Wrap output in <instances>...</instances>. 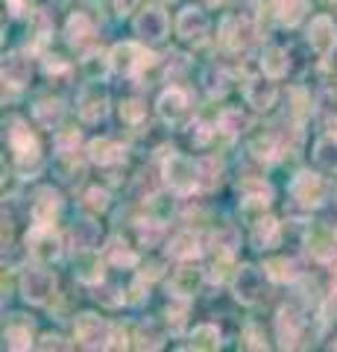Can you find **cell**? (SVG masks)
<instances>
[{
	"mask_svg": "<svg viewBox=\"0 0 337 352\" xmlns=\"http://www.w3.org/2000/svg\"><path fill=\"white\" fill-rule=\"evenodd\" d=\"M108 65H112V71L124 74V76H135L144 71L147 65H153V53L138 41H121L108 53Z\"/></svg>",
	"mask_w": 337,
	"mask_h": 352,
	"instance_id": "6da1fadb",
	"label": "cell"
},
{
	"mask_svg": "<svg viewBox=\"0 0 337 352\" xmlns=\"http://www.w3.org/2000/svg\"><path fill=\"white\" fill-rule=\"evenodd\" d=\"M73 335H77V344L85 346V349H108L112 346V326H108L103 317L97 314H80L77 323H73Z\"/></svg>",
	"mask_w": 337,
	"mask_h": 352,
	"instance_id": "7a4b0ae2",
	"label": "cell"
},
{
	"mask_svg": "<svg viewBox=\"0 0 337 352\" xmlns=\"http://www.w3.org/2000/svg\"><path fill=\"white\" fill-rule=\"evenodd\" d=\"M165 182L176 194L194 191L197 182H200V164H194L191 159L179 156V153H170V156L165 159Z\"/></svg>",
	"mask_w": 337,
	"mask_h": 352,
	"instance_id": "3957f363",
	"label": "cell"
},
{
	"mask_svg": "<svg viewBox=\"0 0 337 352\" xmlns=\"http://www.w3.org/2000/svg\"><path fill=\"white\" fill-rule=\"evenodd\" d=\"M6 135H9V147H12V153H15V159H18L21 168H27V164H36L38 162V141L27 129L24 120H18V118L9 120V132H6Z\"/></svg>",
	"mask_w": 337,
	"mask_h": 352,
	"instance_id": "277c9868",
	"label": "cell"
},
{
	"mask_svg": "<svg viewBox=\"0 0 337 352\" xmlns=\"http://www.w3.org/2000/svg\"><path fill=\"white\" fill-rule=\"evenodd\" d=\"M27 244L38 261H56L62 256V241L53 232V223H36L27 235Z\"/></svg>",
	"mask_w": 337,
	"mask_h": 352,
	"instance_id": "5b68a950",
	"label": "cell"
},
{
	"mask_svg": "<svg viewBox=\"0 0 337 352\" xmlns=\"http://www.w3.org/2000/svg\"><path fill=\"white\" fill-rule=\"evenodd\" d=\"M176 32H179L182 41L202 44L205 38H209V18H205V12L197 6H185L179 12V18H176Z\"/></svg>",
	"mask_w": 337,
	"mask_h": 352,
	"instance_id": "8992f818",
	"label": "cell"
},
{
	"mask_svg": "<svg viewBox=\"0 0 337 352\" xmlns=\"http://www.w3.org/2000/svg\"><path fill=\"white\" fill-rule=\"evenodd\" d=\"M255 38V24L246 15H226L220 24V41L232 50H241Z\"/></svg>",
	"mask_w": 337,
	"mask_h": 352,
	"instance_id": "52a82bcc",
	"label": "cell"
},
{
	"mask_svg": "<svg viewBox=\"0 0 337 352\" xmlns=\"http://www.w3.org/2000/svg\"><path fill=\"white\" fill-rule=\"evenodd\" d=\"M108 112V97L100 85H85L80 97H77V115L85 120V124H97L103 120Z\"/></svg>",
	"mask_w": 337,
	"mask_h": 352,
	"instance_id": "ba28073f",
	"label": "cell"
},
{
	"mask_svg": "<svg viewBox=\"0 0 337 352\" xmlns=\"http://www.w3.org/2000/svg\"><path fill=\"white\" fill-rule=\"evenodd\" d=\"M290 194H293V200H297L299 206L314 208V206H320V203L325 200V182L320 179L317 173L305 170V173H299L297 179H293Z\"/></svg>",
	"mask_w": 337,
	"mask_h": 352,
	"instance_id": "9c48e42d",
	"label": "cell"
},
{
	"mask_svg": "<svg viewBox=\"0 0 337 352\" xmlns=\"http://www.w3.org/2000/svg\"><path fill=\"white\" fill-rule=\"evenodd\" d=\"M159 118L165 120V124H170V126H179L185 118H188V109H191V103H188V94L182 91V88H167L165 94L159 97Z\"/></svg>",
	"mask_w": 337,
	"mask_h": 352,
	"instance_id": "30bf717a",
	"label": "cell"
},
{
	"mask_svg": "<svg viewBox=\"0 0 337 352\" xmlns=\"http://www.w3.org/2000/svg\"><path fill=\"white\" fill-rule=\"evenodd\" d=\"M50 291H53V276L47 270H27L24 276H21V294H24V300L30 305L47 302Z\"/></svg>",
	"mask_w": 337,
	"mask_h": 352,
	"instance_id": "8fae6325",
	"label": "cell"
},
{
	"mask_svg": "<svg viewBox=\"0 0 337 352\" xmlns=\"http://www.w3.org/2000/svg\"><path fill=\"white\" fill-rule=\"evenodd\" d=\"M135 32L144 41H161L167 36V15L161 12L159 6H147L144 12H141L138 18H135Z\"/></svg>",
	"mask_w": 337,
	"mask_h": 352,
	"instance_id": "7c38bea8",
	"label": "cell"
},
{
	"mask_svg": "<svg viewBox=\"0 0 337 352\" xmlns=\"http://www.w3.org/2000/svg\"><path fill=\"white\" fill-rule=\"evenodd\" d=\"M302 326H305V317H302L297 308L285 305L279 311V317H276V338H279V344L285 349L297 346V340L302 338Z\"/></svg>",
	"mask_w": 337,
	"mask_h": 352,
	"instance_id": "4fadbf2b",
	"label": "cell"
},
{
	"mask_svg": "<svg viewBox=\"0 0 337 352\" xmlns=\"http://www.w3.org/2000/svg\"><path fill=\"white\" fill-rule=\"evenodd\" d=\"M308 44L314 50L320 53V56H329V53L337 47V30H334V21L332 18H314L311 27H308Z\"/></svg>",
	"mask_w": 337,
	"mask_h": 352,
	"instance_id": "5bb4252c",
	"label": "cell"
},
{
	"mask_svg": "<svg viewBox=\"0 0 337 352\" xmlns=\"http://www.w3.org/2000/svg\"><path fill=\"white\" fill-rule=\"evenodd\" d=\"M261 291H264V276H261L258 267H241L235 276V296L241 300L244 305H253Z\"/></svg>",
	"mask_w": 337,
	"mask_h": 352,
	"instance_id": "9a60e30c",
	"label": "cell"
},
{
	"mask_svg": "<svg viewBox=\"0 0 337 352\" xmlns=\"http://www.w3.org/2000/svg\"><path fill=\"white\" fill-rule=\"evenodd\" d=\"M244 97H246V103L255 109V112H267V109H273L276 106V85L270 82V80H246L244 85Z\"/></svg>",
	"mask_w": 337,
	"mask_h": 352,
	"instance_id": "2e32d148",
	"label": "cell"
},
{
	"mask_svg": "<svg viewBox=\"0 0 337 352\" xmlns=\"http://www.w3.org/2000/svg\"><path fill=\"white\" fill-rule=\"evenodd\" d=\"M200 285H202V273L197 267H188V264H185V267H179L170 276L167 291L176 296V300H191V296L200 291Z\"/></svg>",
	"mask_w": 337,
	"mask_h": 352,
	"instance_id": "e0dca14e",
	"label": "cell"
},
{
	"mask_svg": "<svg viewBox=\"0 0 337 352\" xmlns=\"http://www.w3.org/2000/svg\"><path fill=\"white\" fill-rule=\"evenodd\" d=\"M65 38H68V44H71L73 50H85L94 41V24H91V18L82 15V12H73L68 18V27H65Z\"/></svg>",
	"mask_w": 337,
	"mask_h": 352,
	"instance_id": "ac0fdd59",
	"label": "cell"
},
{
	"mask_svg": "<svg viewBox=\"0 0 337 352\" xmlns=\"http://www.w3.org/2000/svg\"><path fill=\"white\" fill-rule=\"evenodd\" d=\"M32 76V65L24 53H9L3 59V85L9 88H24Z\"/></svg>",
	"mask_w": 337,
	"mask_h": 352,
	"instance_id": "d6986e66",
	"label": "cell"
},
{
	"mask_svg": "<svg viewBox=\"0 0 337 352\" xmlns=\"http://www.w3.org/2000/svg\"><path fill=\"white\" fill-rule=\"evenodd\" d=\"M62 208V197L53 188H38L36 200H32V220L36 223H53V217L59 214Z\"/></svg>",
	"mask_w": 337,
	"mask_h": 352,
	"instance_id": "ffe728a7",
	"label": "cell"
},
{
	"mask_svg": "<svg viewBox=\"0 0 337 352\" xmlns=\"http://www.w3.org/2000/svg\"><path fill=\"white\" fill-rule=\"evenodd\" d=\"M73 273L77 279L85 282V285H97L103 279V258L97 256L94 250H80L77 261H73Z\"/></svg>",
	"mask_w": 337,
	"mask_h": 352,
	"instance_id": "44dd1931",
	"label": "cell"
},
{
	"mask_svg": "<svg viewBox=\"0 0 337 352\" xmlns=\"http://www.w3.org/2000/svg\"><path fill=\"white\" fill-rule=\"evenodd\" d=\"M237 191L244 197V208H264L270 203V197H273V188L264 179H255V176L244 179L237 185Z\"/></svg>",
	"mask_w": 337,
	"mask_h": 352,
	"instance_id": "7402d4cb",
	"label": "cell"
},
{
	"mask_svg": "<svg viewBox=\"0 0 337 352\" xmlns=\"http://www.w3.org/2000/svg\"><path fill=\"white\" fill-rule=\"evenodd\" d=\"M281 241V229L276 217H261L253 229V247L255 250H273Z\"/></svg>",
	"mask_w": 337,
	"mask_h": 352,
	"instance_id": "603a6c76",
	"label": "cell"
},
{
	"mask_svg": "<svg viewBox=\"0 0 337 352\" xmlns=\"http://www.w3.org/2000/svg\"><path fill=\"white\" fill-rule=\"evenodd\" d=\"M202 241H200V235H194V232H179L176 238L170 241V247H167V252L173 258H182V261H191V258H197L200 252H202Z\"/></svg>",
	"mask_w": 337,
	"mask_h": 352,
	"instance_id": "cb8c5ba5",
	"label": "cell"
},
{
	"mask_svg": "<svg viewBox=\"0 0 337 352\" xmlns=\"http://www.w3.org/2000/svg\"><path fill=\"white\" fill-rule=\"evenodd\" d=\"M273 9L285 27H297L308 12V0H273Z\"/></svg>",
	"mask_w": 337,
	"mask_h": 352,
	"instance_id": "d4e9b609",
	"label": "cell"
},
{
	"mask_svg": "<svg viewBox=\"0 0 337 352\" xmlns=\"http://www.w3.org/2000/svg\"><path fill=\"white\" fill-rule=\"evenodd\" d=\"M89 153H91V162H97V164H117L124 159V147L117 144V141H112V138L91 141Z\"/></svg>",
	"mask_w": 337,
	"mask_h": 352,
	"instance_id": "484cf974",
	"label": "cell"
},
{
	"mask_svg": "<svg viewBox=\"0 0 337 352\" xmlns=\"http://www.w3.org/2000/svg\"><path fill=\"white\" fill-rule=\"evenodd\" d=\"M288 53L281 50V47H267L264 50V56H261V71H264L270 80H279V76H285L288 74Z\"/></svg>",
	"mask_w": 337,
	"mask_h": 352,
	"instance_id": "4316f807",
	"label": "cell"
},
{
	"mask_svg": "<svg viewBox=\"0 0 337 352\" xmlns=\"http://www.w3.org/2000/svg\"><path fill=\"white\" fill-rule=\"evenodd\" d=\"M314 159L323 170L329 173H337V138L334 135H325L317 141V147H314Z\"/></svg>",
	"mask_w": 337,
	"mask_h": 352,
	"instance_id": "83f0119b",
	"label": "cell"
},
{
	"mask_svg": "<svg viewBox=\"0 0 337 352\" xmlns=\"http://www.w3.org/2000/svg\"><path fill=\"white\" fill-rule=\"evenodd\" d=\"M249 153L255 159H264V162H273L279 156V141L273 132H258V135L249 141Z\"/></svg>",
	"mask_w": 337,
	"mask_h": 352,
	"instance_id": "f1b7e54d",
	"label": "cell"
},
{
	"mask_svg": "<svg viewBox=\"0 0 337 352\" xmlns=\"http://www.w3.org/2000/svg\"><path fill=\"white\" fill-rule=\"evenodd\" d=\"M73 241H77L80 250H94L97 241H100V226L94 220H77L73 223Z\"/></svg>",
	"mask_w": 337,
	"mask_h": 352,
	"instance_id": "f546056e",
	"label": "cell"
},
{
	"mask_svg": "<svg viewBox=\"0 0 337 352\" xmlns=\"http://www.w3.org/2000/svg\"><path fill=\"white\" fill-rule=\"evenodd\" d=\"M220 346V332L211 323H202L191 332V349H217Z\"/></svg>",
	"mask_w": 337,
	"mask_h": 352,
	"instance_id": "4dcf8cb0",
	"label": "cell"
},
{
	"mask_svg": "<svg viewBox=\"0 0 337 352\" xmlns=\"http://www.w3.org/2000/svg\"><path fill=\"white\" fill-rule=\"evenodd\" d=\"M264 270H267V276L273 279V282H293L297 279V264H293L290 258H270L264 264Z\"/></svg>",
	"mask_w": 337,
	"mask_h": 352,
	"instance_id": "1f68e13d",
	"label": "cell"
},
{
	"mask_svg": "<svg viewBox=\"0 0 337 352\" xmlns=\"http://www.w3.org/2000/svg\"><path fill=\"white\" fill-rule=\"evenodd\" d=\"M308 252L317 261H329V258H334V238H329L325 232H311V238H308Z\"/></svg>",
	"mask_w": 337,
	"mask_h": 352,
	"instance_id": "d6a6232c",
	"label": "cell"
},
{
	"mask_svg": "<svg viewBox=\"0 0 337 352\" xmlns=\"http://www.w3.org/2000/svg\"><path fill=\"white\" fill-rule=\"evenodd\" d=\"M244 126H246V118L241 115V109H223L220 118H217V129L223 135H237V132H244Z\"/></svg>",
	"mask_w": 337,
	"mask_h": 352,
	"instance_id": "836d02e7",
	"label": "cell"
},
{
	"mask_svg": "<svg viewBox=\"0 0 337 352\" xmlns=\"http://www.w3.org/2000/svg\"><path fill=\"white\" fill-rule=\"evenodd\" d=\"M106 256H108V261H112V264H117V267H135V264H138V256H135V252L129 250L126 244H121L117 238L112 241V244H108Z\"/></svg>",
	"mask_w": 337,
	"mask_h": 352,
	"instance_id": "e575fe53",
	"label": "cell"
},
{
	"mask_svg": "<svg viewBox=\"0 0 337 352\" xmlns=\"http://www.w3.org/2000/svg\"><path fill=\"white\" fill-rule=\"evenodd\" d=\"M32 112H36V118H38V124H41V126H47V129H50V126L62 118V103H59V100H38Z\"/></svg>",
	"mask_w": 337,
	"mask_h": 352,
	"instance_id": "d590c367",
	"label": "cell"
},
{
	"mask_svg": "<svg viewBox=\"0 0 337 352\" xmlns=\"http://www.w3.org/2000/svg\"><path fill=\"white\" fill-rule=\"evenodd\" d=\"M202 80H205V91L211 97H220V94H226V88H229V74L223 68H209Z\"/></svg>",
	"mask_w": 337,
	"mask_h": 352,
	"instance_id": "8d00e7d4",
	"label": "cell"
},
{
	"mask_svg": "<svg viewBox=\"0 0 337 352\" xmlns=\"http://www.w3.org/2000/svg\"><path fill=\"white\" fill-rule=\"evenodd\" d=\"M32 32H36V36H32V47H45V41L53 36V21H50V15L47 12H38L36 18H32Z\"/></svg>",
	"mask_w": 337,
	"mask_h": 352,
	"instance_id": "74e56055",
	"label": "cell"
},
{
	"mask_svg": "<svg viewBox=\"0 0 337 352\" xmlns=\"http://www.w3.org/2000/svg\"><path fill=\"white\" fill-rule=\"evenodd\" d=\"M32 338H30V329L27 326H9L3 332V346L6 349H30Z\"/></svg>",
	"mask_w": 337,
	"mask_h": 352,
	"instance_id": "f35d334b",
	"label": "cell"
},
{
	"mask_svg": "<svg viewBox=\"0 0 337 352\" xmlns=\"http://www.w3.org/2000/svg\"><path fill=\"white\" fill-rule=\"evenodd\" d=\"M144 115H147V109H144V103H141V100H124L121 103V120H124V124L138 126L141 120H144Z\"/></svg>",
	"mask_w": 337,
	"mask_h": 352,
	"instance_id": "ab89813d",
	"label": "cell"
},
{
	"mask_svg": "<svg viewBox=\"0 0 337 352\" xmlns=\"http://www.w3.org/2000/svg\"><path fill=\"white\" fill-rule=\"evenodd\" d=\"M229 267H232V250L217 247V258H214V264H211V279H214V282H223L226 273H229Z\"/></svg>",
	"mask_w": 337,
	"mask_h": 352,
	"instance_id": "60d3db41",
	"label": "cell"
},
{
	"mask_svg": "<svg viewBox=\"0 0 337 352\" xmlns=\"http://www.w3.org/2000/svg\"><path fill=\"white\" fill-rule=\"evenodd\" d=\"M317 112H320V118L325 120V124H332V120H337V97H334L332 91H325V94L320 97Z\"/></svg>",
	"mask_w": 337,
	"mask_h": 352,
	"instance_id": "b9f144b4",
	"label": "cell"
},
{
	"mask_svg": "<svg viewBox=\"0 0 337 352\" xmlns=\"http://www.w3.org/2000/svg\"><path fill=\"white\" fill-rule=\"evenodd\" d=\"M138 346H141V349H156V346H161V335L156 332L153 326H141V332H138Z\"/></svg>",
	"mask_w": 337,
	"mask_h": 352,
	"instance_id": "7bdbcfd3",
	"label": "cell"
},
{
	"mask_svg": "<svg viewBox=\"0 0 337 352\" xmlns=\"http://www.w3.org/2000/svg\"><path fill=\"white\" fill-rule=\"evenodd\" d=\"M244 338H246V346L249 349H264L267 346V340H264V335H258V326L255 323L246 326V335Z\"/></svg>",
	"mask_w": 337,
	"mask_h": 352,
	"instance_id": "ee69618b",
	"label": "cell"
},
{
	"mask_svg": "<svg viewBox=\"0 0 337 352\" xmlns=\"http://www.w3.org/2000/svg\"><path fill=\"white\" fill-rule=\"evenodd\" d=\"M97 300H103V305H121L126 300V294H121L117 288H106V291H97Z\"/></svg>",
	"mask_w": 337,
	"mask_h": 352,
	"instance_id": "f6af8a7d",
	"label": "cell"
},
{
	"mask_svg": "<svg viewBox=\"0 0 337 352\" xmlns=\"http://www.w3.org/2000/svg\"><path fill=\"white\" fill-rule=\"evenodd\" d=\"M214 173H220L217 162L214 159H202L200 162V176H205V188H211V185H214Z\"/></svg>",
	"mask_w": 337,
	"mask_h": 352,
	"instance_id": "bcb514c9",
	"label": "cell"
},
{
	"mask_svg": "<svg viewBox=\"0 0 337 352\" xmlns=\"http://www.w3.org/2000/svg\"><path fill=\"white\" fill-rule=\"evenodd\" d=\"M56 144H59V150H62V153H68V147H71V144H80V132H77V129H65V132H59Z\"/></svg>",
	"mask_w": 337,
	"mask_h": 352,
	"instance_id": "7dc6e473",
	"label": "cell"
},
{
	"mask_svg": "<svg viewBox=\"0 0 337 352\" xmlns=\"http://www.w3.org/2000/svg\"><path fill=\"white\" fill-rule=\"evenodd\" d=\"M89 206H91V208H106V206H108V194L100 191V188H91V191H89Z\"/></svg>",
	"mask_w": 337,
	"mask_h": 352,
	"instance_id": "c3c4849f",
	"label": "cell"
},
{
	"mask_svg": "<svg viewBox=\"0 0 337 352\" xmlns=\"http://www.w3.org/2000/svg\"><path fill=\"white\" fill-rule=\"evenodd\" d=\"M191 138H194V144H209V138H211V129L205 126V124H197L194 126V132H191Z\"/></svg>",
	"mask_w": 337,
	"mask_h": 352,
	"instance_id": "681fc988",
	"label": "cell"
},
{
	"mask_svg": "<svg viewBox=\"0 0 337 352\" xmlns=\"http://www.w3.org/2000/svg\"><path fill=\"white\" fill-rule=\"evenodd\" d=\"M45 71H47V74H65V71H68V62H62L59 56H47Z\"/></svg>",
	"mask_w": 337,
	"mask_h": 352,
	"instance_id": "f907efd6",
	"label": "cell"
},
{
	"mask_svg": "<svg viewBox=\"0 0 337 352\" xmlns=\"http://www.w3.org/2000/svg\"><path fill=\"white\" fill-rule=\"evenodd\" d=\"M38 346H41V349H62L65 344H62V338H59V335H45Z\"/></svg>",
	"mask_w": 337,
	"mask_h": 352,
	"instance_id": "816d5d0a",
	"label": "cell"
},
{
	"mask_svg": "<svg viewBox=\"0 0 337 352\" xmlns=\"http://www.w3.org/2000/svg\"><path fill=\"white\" fill-rule=\"evenodd\" d=\"M112 3H115V9H117V12H121V15H126L129 9H135V3H138V0H112Z\"/></svg>",
	"mask_w": 337,
	"mask_h": 352,
	"instance_id": "f5cc1de1",
	"label": "cell"
},
{
	"mask_svg": "<svg viewBox=\"0 0 337 352\" xmlns=\"http://www.w3.org/2000/svg\"><path fill=\"white\" fill-rule=\"evenodd\" d=\"M6 3H9V12H12V15L24 12V0H6Z\"/></svg>",
	"mask_w": 337,
	"mask_h": 352,
	"instance_id": "db71d44e",
	"label": "cell"
},
{
	"mask_svg": "<svg viewBox=\"0 0 337 352\" xmlns=\"http://www.w3.org/2000/svg\"><path fill=\"white\" fill-rule=\"evenodd\" d=\"M209 3H211V6H217V3H220V0H209Z\"/></svg>",
	"mask_w": 337,
	"mask_h": 352,
	"instance_id": "11a10c76",
	"label": "cell"
},
{
	"mask_svg": "<svg viewBox=\"0 0 337 352\" xmlns=\"http://www.w3.org/2000/svg\"><path fill=\"white\" fill-rule=\"evenodd\" d=\"M332 3H334V9H337V0H332Z\"/></svg>",
	"mask_w": 337,
	"mask_h": 352,
	"instance_id": "9f6ffc18",
	"label": "cell"
},
{
	"mask_svg": "<svg viewBox=\"0 0 337 352\" xmlns=\"http://www.w3.org/2000/svg\"><path fill=\"white\" fill-rule=\"evenodd\" d=\"M332 346H334V349H337V340H334V344H332Z\"/></svg>",
	"mask_w": 337,
	"mask_h": 352,
	"instance_id": "6f0895ef",
	"label": "cell"
}]
</instances>
